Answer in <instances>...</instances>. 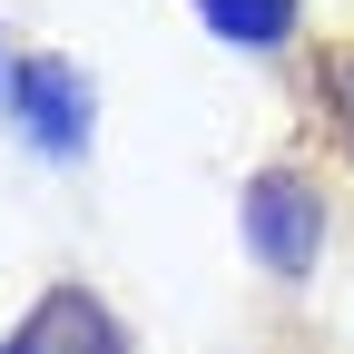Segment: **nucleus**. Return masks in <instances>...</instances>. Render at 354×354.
<instances>
[{
  "mask_svg": "<svg viewBox=\"0 0 354 354\" xmlns=\"http://www.w3.org/2000/svg\"><path fill=\"white\" fill-rule=\"evenodd\" d=\"M246 236H256V256L276 266V276H295V266H315V246H325V207H315V187L305 177H256L246 187Z\"/></svg>",
  "mask_w": 354,
  "mask_h": 354,
  "instance_id": "f257e3e1",
  "label": "nucleus"
},
{
  "mask_svg": "<svg viewBox=\"0 0 354 354\" xmlns=\"http://www.w3.org/2000/svg\"><path fill=\"white\" fill-rule=\"evenodd\" d=\"M10 99H20V128H30L39 158H79V138H88V88H79L69 59H30V69L10 79Z\"/></svg>",
  "mask_w": 354,
  "mask_h": 354,
  "instance_id": "f03ea898",
  "label": "nucleus"
},
{
  "mask_svg": "<svg viewBox=\"0 0 354 354\" xmlns=\"http://www.w3.org/2000/svg\"><path fill=\"white\" fill-rule=\"evenodd\" d=\"M0 354H128V344H118V325L99 315V295L59 286V295H39V315L0 344Z\"/></svg>",
  "mask_w": 354,
  "mask_h": 354,
  "instance_id": "7ed1b4c3",
  "label": "nucleus"
},
{
  "mask_svg": "<svg viewBox=\"0 0 354 354\" xmlns=\"http://www.w3.org/2000/svg\"><path fill=\"white\" fill-rule=\"evenodd\" d=\"M216 39H246V50H266V39L295 30V0H197Z\"/></svg>",
  "mask_w": 354,
  "mask_h": 354,
  "instance_id": "20e7f679",
  "label": "nucleus"
},
{
  "mask_svg": "<svg viewBox=\"0 0 354 354\" xmlns=\"http://www.w3.org/2000/svg\"><path fill=\"white\" fill-rule=\"evenodd\" d=\"M315 99H325V128L354 148V39H335V50L315 59Z\"/></svg>",
  "mask_w": 354,
  "mask_h": 354,
  "instance_id": "39448f33",
  "label": "nucleus"
}]
</instances>
